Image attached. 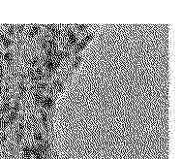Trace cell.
I'll return each mask as SVG.
<instances>
[{
    "label": "cell",
    "mask_w": 181,
    "mask_h": 159,
    "mask_svg": "<svg viewBox=\"0 0 181 159\" xmlns=\"http://www.w3.org/2000/svg\"><path fill=\"white\" fill-rule=\"evenodd\" d=\"M10 110H11V105L9 104V103H5V104L2 106V112L3 113H8Z\"/></svg>",
    "instance_id": "obj_16"
},
{
    "label": "cell",
    "mask_w": 181,
    "mask_h": 159,
    "mask_svg": "<svg viewBox=\"0 0 181 159\" xmlns=\"http://www.w3.org/2000/svg\"><path fill=\"white\" fill-rule=\"evenodd\" d=\"M92 38H93V35H92V34H87L85 37H84V39H83V41H82V42H84L85 44H87L89 41H91V39H92Z\"/></svg>",
    "instance_id": "obj_20"
},
{
    "label": "cell",
    "mask_w": 181,
    "mask_h": 159,
    "mask_svg": "<svg viewBox=\"0 0 181 159\" xmlns=\"http://www.w3.org/2000/svg\"><path fill=\"white\" fill-rule=\"evenodd\" d=\"M77 28L79 29V30L80 32H83V31H85L86 29H87V25H84V24H77Z\"/></svg>",
    "instance_id": "obj_19"
},
{
    "label": "cell",
    "mask_w": 181,
    "mask_h": 159,
    "mask_svg": "<svg viewBox=\"0 0 181 159\" xmlns=\"http://www.w3.org/2000/svg\"><path fill=\"white\" fill-rule=\"evenodd\" d=\"M41 104H42L44 109L50 110V109L53 108V98L51 97V96H50V95L49 96H46V97L43 98Z\"/></svg>",
    "instance_id": "obj_1"
},
{
    "label": "cell",
    "mask_w": 181,
    "mask_h": 159,
    "mask_svg": "<svg viewBox=\"0 0 181 159\" xmlns=\"http://www.w3.org/2000/svg\"><path fill=\"white\" fill-rule=\"evenodd\" d=\"M32 149H33V147H30V146H25V147H23V156H24L25 158H30L31 155H32Z\"/></svg>",
    "instance_id": "obj_5"
},
{
    "label": "cell",
    "mask_w": 181,
    "mask_h": 159,
    "mask_svg": "<svg viewBox=\"0 0 181 159\" xmlns=\"http://www.w3.org/2000/svg\"><path fill=\"white\" fill-rule=\"evenodd\" d=\"M41 120H42V123L44 125V127L46 129H47V122H49V117H47V114L43 112L41 114Z\"/></svg>",
    "instance_id": "obj_6"
},
{
    "label": "cell",
    "mask_w": 181,
    "mask_h": 159,
    "mask_svg": "<svg viewBox=\"0 0 181 159\" xmlns=\"http://www.w3.org/2000/svg\"><path fill=\"white\" fill-rule=\"evenodd\" d=\"M40 30H41V27L38 26V25H32V26L30 27V29H29V33H28L29 37L37 36L39 34Z\"/></svg>",
    "instance_id": "obj_3"
},
{
    "label": "cell",
    "mask_w": 181,
    "mask_h": 159,
    "mask_svg": "<svg viewBox=\"0 0 181 159\" xmlns=\"http://www.w3.org/2000/svg\"><path fill=\"white\" fill-rule=\"evenodd\" d=\"M1 57H2V53L0 51V58H1Z\"/></svg>",
    "instance_id": "obj_23"
},
{
    "label": "cell",
    "mask_w": 181,
    "mask_h": 159,
    "mask_svg": "<svg viewBox=\"0 0 181 159\" xmlns=\"http://www.w3.org/2000/svg\"><path fill=\"white\" fill-rule=\"evenodd\" d=\"M15 32H16V27H15L14 25H10V26L7 28V33H8L9 35H14Z\"/></svg>",
    "instance_id": "obj_15"
},
{
    "label": "cell",
    "mask_w": 181,
    "mask_h": 159,
    "mask_svg": "<svg viewBox=\"0 0 181 159\" xmlns=\"http://www.w3.org/2000/svg\"><path fill=\"white\" fill-rule=\"evenodd\" d=\"M18 89H20V92L21 94H24L25 92H26V90H27L25 84L24 83H20V86H18Z\"/></svg>",
    "instance_id": "obj_14"
},
{
    "label": "cell",
    "mask_w": 181,
    "mask_h": 159,
    "mask_svg": "<svg viewBox=\"0 0 181 159\" xmlns=\"http://www.w3.org/2000/svg\"><path fill=\"white\" fill-rule=\"evenodd\" d=\"M34 139H35V141L38 142V143H43L44 142V136L40 131H36L34 133Z\"/></svg>",
    "instance_id": "obj_8"
},
{
    "label": "cell",
    "mask_w": 181,
    "mask_h": 159,
    "mask_svg": "<svg viewBox=\"0 0 181 159\" xmlns=\"http://www.w3.org/2000/svg\"><path fill=\"white\" fill-rule=\"evenodd\" d=\"M80 60H82V57L80 56H79V55H77V56H76L75 57V59H74V67H77V66H79V64L80 63Z\"/></svg>",
    "instance_id": "obj_17"
},
{
    "label": "cell",
    "mask_w": 181,
    "mask_h": 159,
    "mask_svg": "<svg viewBox=\"0 0 181 159\" xmlns=\"http://www.w3.org/2000/svg\"><path fill=\"white\" fill-rule=\"evenodd\" d=\"M20 103L18 102H16L14 104V106L12 107V110H13V112L14 113H18V111H20Z\"/></svg>",
    "instance_id": "obj_18"
},
{
    "label": "cell",
    "mask_w": 181,
    "mask_h": 159,
    "mask_svg": "<svg viewBox=\"0 0 181 159\" xmlns=\"http://www.w3.org/2000/svg\"><path fill=\"white\" fill-rule=\"evenodd\" d=\"M3 44H4L5 47H10L11 44H12V41H11L9 38H5L4 40H3Z\"/></svg>",
    "instance_id": "obj_21"
},
{
    "label": "cell",
    "mask_w": 181,
    "mask_h": 159,
    "mask_svg": "<svg viewBox=\"0 0 181 159\" xmlns=\"http://www.w3.org/2000/svg\"><path fill=\"white\" fill-rule=\"evenodd\" d=\"M4 60L7 62V63H11L13 61V55L11 53H6L4 54Z\"/></svg>",
    "instance_id": "obj_13"
},
{
    "label": "cell",
    "mask_w": 181,
    "mask_h": 159,
    "mask_svg": "<svg viewBox=\"0 0 181 159\" xmlns=\"http://www.w3.org/2000/svg\"><path fill=\"white\" fill-rule=\"evenodd\" d=\"M44 96L42 95L41 92H34V101L36 104H41Z\"/></svg>",
    "instance_id": "obj_7"
},
{
    "label": "cell",
    "mask_w": 181,
    "mask_h": 159,
    "mask_svg": "<svg viewBox=\"0 0 181 159\" xmlns=\"http://www.w3.org/2000/svg\"><path fill=\"white\" fill-rule=\"evenodd\" d=\"M23 137H24L23 132H20V131H17L16 132V135H15V138H16V141L18 143H20L21 141H23Z\"/></svg>",
    "instance_id": "obj_11"
},
{
    "label": "cell",
    "mask_w": 181,
    "mask_h": 159,
    "mask_svg": "<svg viewBox=\"0 0 181 159\" xmlns=\"http://www.w3.org/2000/svg\"><path fill=\"white\" fill-rule=\"evenodd\" d=\"M39 63H40L39 57H33L32 59H30V61H29V65H30L31 67H36Z\"/></svg>",
    "instance_id": "obj_12"
},
{
    "label": "cell",
    "mask_w": 181,
    "mask_h": 159,
    "mask_svg": "<svg viewBox=\"0 0 181 159\" xmlns=\"http://www.w3.org/2000/svg\"><path fill=\"white\" fill-rule=\"evenodd\" d=\"M16 29H18V32H23L24 30V25H18Z\"/></svg>",
    "instance_id": "obj_22"
},
{
    "label": "cell",
    "mask_w": 181,
    "mask_h": 159,
    "mask_svg": "<svg viewBox=\"0 0 181 159\" xmlns=\"http://www.w3.org/2000/svg\"><path fill=\"white\" fill-rule=\"evenodd\" d=\"M86 46V44L84 43V42H80V43H77V45H76V48H75V53H80V51H82L84 49V47Z\"/></svg>",
    "instance_id": "obj_10"
},
{
    "label": "cell",
    "mask_w": 181,
    "mask_h": 159,
    "mask_svg": "<svg viewBox=\"0 0 181 159\" xmlns=\"http://www.w3.org/2000/svg\"><path fill=\"white\" fill-rule=\"evenodd\" d=\"M17 118H18V113L12 112L8 116V117H7V122H8V123H12V122H14V121H16Z\"/></svg>",
    "instance_id": "obj_9"
},
{
    "label": "cell",
    "mask_w": 181,
    "mask_h": 159,
    "mask_svg": "<svg viewBox=\"0 0 181 159\" xmlns=\"http://www.w3.org/2000/svg\"><path fill=\"white\" fill-rule=\"evenodd\" d=\"M53 90H57V91H61L62 89H63V83L61 82V81L59 80H55L53 81Z\"/></svg>",
    "instance_id": "obj_4"
},
{
    "label": "cell",
    "mask_w": 181,
    "mask_h": 159,
    "mask_svg": "<svg viewBox=\"0 0 181 159\" xmlns=\"http://www.w3.org/2000/svg\"><path fill=\"white\" fill-rule=\"evenodd\" d=\"M67 36H68V45L76 46L77 45V36L72 29H68L67 30Z\"/></svg>",
    "instance_id": "obj_2"
}]
</instances>
